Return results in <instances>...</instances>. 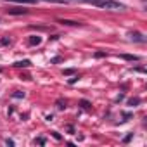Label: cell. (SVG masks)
I'll use <instances>...</instances> for the list:
<instances>
[{"instance_id":"6da1fadb","label":"cell","mask_w":147,"mask_h":147,"mask_svg":"<svg viewBox=\"0 0 147 147\" xmlns=\"http://www.w3.org/2000/svg\"><path fill=\"white\" fill-rule=\"evenodd\" d=\"M92 5L100 7L104 11H111V12H123V11H126L125 4H119V2H116V0H97V2H94Z\"/></svg>"},{"instance_id":"7a4b0ae2","label":"cell","mask_w":147,"mask_h":147,"mask_svg":"<svg viewBox=\"0 0 147 147\" xmlns=\"http://www.w3.org/2000/svg\"><path fill=\"white\" fill-rule=\"evenodd\" d=\"M130 38H131V40H135V42H140V43H144V42H145L144 35H142V33H138V31H135V33H130Z\"/></svg>"},{"instance_id":"3957f363","label":"cell","mask_w":147,"mask_h":147,"mask_svg":"<svg viewBox=\"0 0 147 147\" xmlns=\"http://www.w3.org/2000/svg\"><path fill=\"white\" fill-rule=\"evenodd\" d=\"M40 42H42V38H40V36H31V38L28 40V43H30V45H40Z\"/></svg>"},{"instance_id":"277c9868","label":"cell","mask_w":147,"mask_h":147,"mask_svg":"<svg viewBox=\"0 0 147 147\" xmlns=\"http://www.w3.org/2000/svg\"><path fill=\"white\" fill-rule=\"evenodd\" d=\"M30 64H31V62H30V61H19V62H16V64H14V66H19V67H28V66H30Z\"/></svg>"},{"instance_id":"5b68a950","label":"cell","mask_w":147,"mask_h":147,"mask_svg":"<svg viewBox=\"0 0 147 147\" xmlns=\"http://www.w3.org/2000/svg\"><path fill=\"white\" fill-rule=\"evenodd\" d=\"M11 2H18V4H35L38 0H11Z\"/></svg>"},{"instance_id":"8992f818","label":"cell","mask_w":147,"mask_h":147,"mask_svg":"<svg viewBox=\"0 0 147 147\" xmlns=\"http://www.w3.org/2000/svg\"><path fill=\"white\" fill-rule=\"evenodd\" d=\"M11 14H26V11L24 9H12V11H9Z\"/></svg>"},{"instance_id":"52a82bcc","label":"cell","mask_w":147,"mask_h":147,"mask_svg":"<svg viewBox=\"0 0 147 147\" xmlns=\"http://www.w3.org/2000/svg\"><path fill=\"white\" fill-rule=\"evenodd\" d=\"M76 2H85V4H94V2H97V0H76Z\"/></svg>"},{"instance_id":"ba28073f","label":"cell","mask_w":147,"mask_h":147,"mask_svg":"<svg viewBox=\"0 0 147 147\" xmlns=\"http://www.w3.org/2000/svg\"><path fill=\"white\" fill-rule=\"evenodd\" d=\"M45 2H54V4H64V0H45Z\"/></svg>"}]
</instances>
